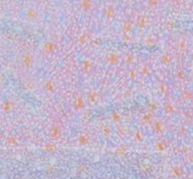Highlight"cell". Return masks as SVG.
Segmentation results:
<instances>
[{
	"label": "cell",
	"mask_w": 193,
	"mask_h": 179,
	"mask_svg": "<svg viewBox=\"0 0 193 179\" xmlns=\"http://www.w3.org/2000/svg\"><path fill=\"white\" fill-rule=\"evenodd\" d=\"M103 16L105 17L106 19H114L116 16V9H115V6L113 5H108L104 8L103 10Z\"/></svg>",
	"instance_id": "6da1fadb"
},
{
	"label": "cell",
	"mask_w": 193,
	"mask_h": 179,
	"mask_svg": "<svg viewBox=\"0 0 193 179\" xmlns=\"http://www.w3.org/2000/svg\"><path fill=\"white\" fill-rule=\"evenodd\" d=\"M79 5L80 8L85 12H88V11H91L94 8V1L93 0H80Z\"/></svg>",
	"instance_id": "7a4b0ae2"
},
{
	"label": "cell",
	"mask_w": 193,
	"mask_h": 179,
	"mask_svg": "<svg viewBox=\"0 0 193 179\" xmlns=\"http://www.w3.org/2000/svg\"><path fill=\"white\" fill-rule=\"evenodd\" d=\"M25 16L29 20H36V19H39V12L35 8H27Z\"/></svg>",
	"instance_id": "3957f363"
},
{
	"label": "cell",
	"mask_w": 193,
	"mask_h": 179,
	"mask_svg": "<svg viewBox=\"0 0 193 179\" xmlns=\"http://www.w3.org/2000/svg\"><path fill=\"white\" fill-rule=\"evenodd\" d=\"M137 26L139 28H145L147 26V23H148V18L147 16L145 15H139L137 17Z\"/></svg>",
	"instance_id": "277c9868"
},
{
	"label": "cell",
	"mask_w": 193,
	"mask_h": 179,
	"mask_svg": "<svg viewBox=\"0 0 193 179\" xmlns=\"http://www.w3.org/2000/svg\"><path fill=\"white\" fill-rule=\"evenodd\" d=\"M135 24H133V22L131 20V19H125L124 22H123V31H124L126 34L131 33L132 31H133V26Z\"/></svg>",
	"instance_id": "5b68a950"
},
{
	"label": "cell",
	"mask_w": 193,
	"mask_h": 179,
	"mask_svg": "<svg viewBox=\"0 0 193 179\" xmlns=\"http://www.w3.org/2000/svg\"><path fill=\"white\" fill-rule=\"evenodd\" d=\"M108 61L111 62V63H113V64H115V63H118V61H119V56L116 55L115 53H111L108 55Z\"/></svg>",
	"instance_id": "8992f818"
},
{
	"label": "cell",
	"mask_w": 193,
	"mask_h": 179,
	"mask_svg": "<svg viewBox=\"0 0 193 179\" xmlns=\"http://www.w3.org/2000/svg\"><path fill=\"white\" fill-rule=\"evenodd\" d=\"M24 64L25 65H31L32 64V61H33V59H32V55L31 54H26V55L24 56Z\"/></svg>",
	"instance_id": "52a82bcc"
},
{
	"label": "cell",
	"mask_w": 193,
	"mask_h": 179,
	"mask_svg": "<svg viewBox=\"0 0 193 179\" xmlns=\"http://www.w3.org/2000/svg\"><path fill=\"white\" fill-rule=\"evenodd\" d=\"M45 49H46V51H49V52L54 51V49H56V43H54V42H48L45 44Z\"/></svg>",
	"instance_id": "ba28073f"
},
{
	"label": "cell",
	"mask_w": 193,
	"mask_h": 179,
	"mask_svg": "<svg viewBox=\"0 0 193 179\" xmlns=\"http://www.w3.org/2000/svg\"><path fill=\"white\" fill-rule=\"evenodd\" d=\"M159 2H160V0H148V6L151 8H156V7H158Z\"/></svg>",
	"instance_id": "9c48e42d"
},
{
	"label": "cell",
	"mask_w": 193,
	"mask_h": 179,
	"mask_svg": "<svg viewBox=\"0 0 193 179\" xmlns=\"http://www.w3.org/2000/svg\"><path fill=\"white\" fill-rule=\"evenodd\" d=\"M170 54H164V55H163V57H162V62H163V63H165V64H168V63H170Z\"/></svg>",
	"instance_id": "30bf717a"
},
{
	"label": "cell",
	"mask_w": 193,
	"mask_h": 179,
	"mask_svg": "<svg viewBox=\"0 0 193 179\" xmlns=\"http://www.w3.org/2000/svg\"><path fill=\"white\" fill-rule=\"evenodd\" d=\"M86 39H87V35H86V34H83V35H80L79 42L81 43V44H84V43H85Z\"/></svg>",
	"instance_id": "8fae6325"
},
{
	"label": "cell",
	"mask_w": 193,
	"mask_h": 179,
	"mask_svg": "<svg viewBox=\"0 0 193 179\" xmlns=\"http://www.w3.org/2000/svg\"><path fill=\"white\" fill-rule=\"evenodd\" d=\"M180 47L183 49V50L186 47V41H185V39H181V41H180Z\"/></svg>",
	"instance_id": "7c38bea8"
},
{
	"label": "cell",
	"mask_w": 193,
	"mask_h": 179,
	"mask_svg": "<svg viewBox=\"0 0 193 179\" xmlns=\"http://www.w3.org/2000/svg\"><path fill=\"white\" fill-rule=\"evenodd\" d=\"M174 1H175V2H182L183 0H174Z\"/></svg>",
	"instance_id": "4fadbf2b"
},
{
	"label": "cell",
	"mask_w": 193,
	"mask_h": 179,
	"mask_svg": "<svg viewBox=\"0 0 193 179\" xmlns=\"http://www.w3.org/2000/svg\"><path fill=\"white\" fill-rule=\"evenodd\" d=\"M40 1H41V2H45L46 0H40Z\"/></svg>",
	"instance_id": "5bb4252c"
},
{
	"label": "cell",
	"mask_w": 193,
	"mask_h": 179,
	"mask_svg": "<svg viewBox=\"0 0 193 179\" xmlns=\"http://www.w3.org/2000/svg\"><path fill=\"white\" fill-rule=\"evenodd\" d=\"M130 1H135V0H130Z\"/></svg>",
	"instance_id": "9a60e30c"
}]
</instances>
